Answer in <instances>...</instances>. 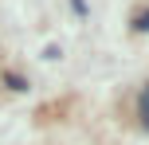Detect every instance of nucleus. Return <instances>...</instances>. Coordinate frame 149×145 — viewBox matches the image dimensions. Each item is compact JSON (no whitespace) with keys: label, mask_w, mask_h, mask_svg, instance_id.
Masks as SVG:
<instances>
[{"label":"nucleus","mask_w":149,"mask_h":145,"mask_svg":"<svg viewBox=\"0 0 149 145\" xmlns=\"http://www.w3.org/2000/svg\"><path fill=\"white\" fill-rule=\"evenodd\" d=\"M4 86L8 90H28V78L24 75H4Z\"/></svg>","instance_id":"obj_1"},{"label":"nucleus","mask_w":149,"mask_h":145,"mask_svg":"<svg viewBox=\"0 0 149 145\" xmlns=\"http://www.w3.org/2000/svg\"><path fill=\"white\" fill-rule=\"evenodd\" d=\"M134 28H137V31H149V12H145V16H137V20H134Z\"/></svg>","instance_id":"obj_2"},{"label":"nucleus","mask_w":149,"mask_h":145,"mask_svg":"<svg viewBox=\"0 0 149 145\" xmlns=\"http://www.w3.org/2000/svg\"><path fill=\"white\" fill-rule=\"evenodd\" d=\"M141 122L149 126V94H141Z\"/></svg>","instance_id":"obj_3"},{"label":"nucleus","mask_w":149,"mask_h":145,"mask_svg":"<svg viewBox=\"0 0 149 145\" xmlns=\"http://www.w3.org/2000/svg\"><path fill=\"white\" fill-rule=\"evenodd\" d=\"M71 8H74L79 16H86V0H71Z\"/></svg>","instance_id":"obj_4"},{"label":"nucleus","mask_w":149,"mask_h":145,"mask_svg":"<svg viewBox=\"0 0 149 145\" xmlns=\"http://www.w3.org/2000/svg\"><path fill=\"white\" fill-rule=\"evenodd\" d=\"M145 94H149V90H145Z\"/></svg>","instance_id":"obj_5"}]
</instances>
